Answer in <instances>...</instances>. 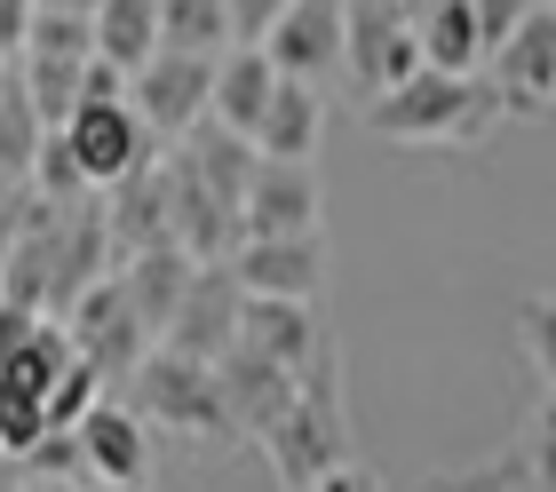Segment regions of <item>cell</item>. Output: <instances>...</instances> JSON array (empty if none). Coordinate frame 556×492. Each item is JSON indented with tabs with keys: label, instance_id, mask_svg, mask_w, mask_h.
Returning a JSON list of instances; mask_svg holds the SVG:
<instances>
[{
	"label": "cell",
	"instance_id": "cell-27",
	"mask_svg": "<svg viewBox=\"0 0 556 492\" xmlns=\"http://www.w3.org/2000/svg\"><path fill=\"white\" fill-rule=\"evenodd\" d=\"M278 9H287V0H231V24H239V40H263L270 24H278Z\"/></svg>",
	"mask_w": 556,
	"mask_h": 492
},
{
	"label": "cell",
	"instance_id": "cell-28",
	"mask_svg": "<svg viewBox=\"0 0 556 492\" xmlns=\"http://www.w3.org/2000/svg\"><path fill=\"white\" fill-rule=\"evenodd\" d=\"M24 33H33V0H0V56H16Z\"/></svg>",
	"mask_w": 556,
	"mask_h": 492
},
{
	"label": "cell",
	"instance_id": "cell-22",
	"mask_svg": "<svg viewBox=\"0 0 556 492\" xmlns=\"http://www.w3.org/2000/svg\"><path fill=\"white\" fill-rule=\"evenodd\" d=\"M40 136H48V119L33 112V96L9 80V88H0V184H33Z\"/></svg>",
	"mask_w": 556,
	"mask_h": 492
},
{
	"label": "cell",
	"instance_id": "cell-17",
	"mask_svg": "<svg viewBox=\"0 0 556 492\" xmlns=\"http://www.w3.org/2000/svg\"><path fill=\"white\" fill-rule=\"evenodd\" d=\"M88 72H96L88 48H40V40H24V48H16V88L33 96V112H40L48 127H64V119H72V103L88 96Z\"/></svg>",
	"mask_w": 556,
	"mask_h": 492
},
{
	"label": "cell",
	"instance_id": "cell-9",
	"mask_svg": "<svg viewBox=\"0 0 556 492\" xmlns=\"http://www.w3.org/2000/svg\"><path fill=\"white\" fill-rule=\"evenodd\" d=\"M485 64H493L501 103H509V112H525V119H541L548 103H556V0H533V9H525V24L493 48Z\"/></svg>",
	"mask_w": 556,
	"mask_h": 492
},
{
	"label": "cell",
	"instance_id": "cell-6",
	"mask_svg": "<svg viewBox=\"0 0 556 492\" xmlns=\"http://www.w3.org/2000/svg\"><path fill=\"white\" fill-rule=\"evenodd\" d=\"M128 96L143 127L160 143H184L199 119H207V96H215V56H191V48H160L143 72H128Z\"/></svg>",
	"mask_w": 556,
	"mask_h": 492
},
{
	"label": "cell",
	"instance_id": "cell-19",
	"mask_svg": "<svg viewBox=\"0 0 556 492\" xmlns=\"http://www.w3.org/2000/svg\"><path fill=\"white\" fill-rule=\"evenodd\" d=\"M96 56L143 72L160 56V0H96Z\"/></svg>",
	"mask_w": 556,
	"mask_h": 492
},
{
	"label": "cell",
	"instance_id": "cell-30",
	"mask_svg": "<svg viewBox=\"0 0 556 492\" xmlns=\"http://www.w3.org/2000/svg\"><path fill=\"white\" fill-rule=\"evenodd\" d=\"M0 469H9V461H0ZM0 484H16V477H0Z\"/></svg>",
	"mask_w": 556,
	"mask_h": 492
},
{
	"label": "cell",
	"instance_id": "cell-21",
	"mask_svg": "<svg viewBox=\"0 0 556 492\" xmlns=\"http://www.w3.org/2000/svg\"><path fill=\"white\" fill-rule=\"evenodd\" d=\"M239 40L231 0H160V48H191V56H223Z\"/></svg>",
	"mask_w": 556,
	"mask_h": 492
},
{
	"label": "cell",
	"instance_id": "cell-23",
	"mask_svg": "<svg viewBox=\"0 0 556 492\" xmlns=\"http://www.w3.org/2000/svg\"><path fill=\"white\" fill-rule=\"evenodd\" d=\"M517 342L533 357V374L556 390V294H525L517 302Z\"/></svg>",
	"mask_w": 556,
	"mask_h": 492
},
{
	"label": "cell",
	"instance_id": "cell-1",
	"mask_svg": "<svg viewBox=\"0 0 556 492\" xmlns=\"http://www.w3.org/2000/svg\"><path fill=\"white\" fill-rule=\"evenodd\" d=\"M501 119H509L501 88L477 80V72H445V64H421L397 88L366 96V127L382 143H453V151H469V143H485Z\"/></svg>",
	"mask_w": 556,
	"mask_h": 492
},
{
	"label": "cell",
	"instance_id": "cell-20",
	"mask_svg": "<svg viewBox=\"0 0 556 492\" xmlns=\"http://www.w3.org/2000/svg\"><path fill=\"white\" fill-rule=\"evenodd\" d=\"M414 33H421V56L445 64V72H477L485 64V33H477L469 0H429V9H414Z\"/></svg>",
	"mask_w": 556,
	"mask_h": 492
},
{
	"label": "cell",
	"instance_id": "cell-26",
	"mask_svg": "<svg viewBox=\"0 0 556 492\" xmlns=\"http://www.w3.org/2000/svg\"><path fill=\"white\" fill-rule=\"evenodd\" d=\"M453 484H533V461H525V445H517V453H501V461H477V469H462Z\"/></svg>",
	"mask_w": 556,
	"mask_h": 492
},
{
	"label": "cell",
	"instance_id": "cell-13",
	"mask_svg": "<svg viewBox=\"0 0 556 492\" xmlns=\"http://www.w3.org/2000/svg\"><path fill=\"white\" fill-rule=\"evenodd\" d=\"M80 445H88V469L96 484H151V437H143V413L128 398H96L80 413Z\"/></svg>",
	"mask_w": 556,
	"mask_h": 492
},
{
	"label": "cell",
	"instance_id": "cell-8",
	"mask_svg": "<svg viewBox=\"0 0 556 492\" xmlns=\"http://www.w3.org/2000/svg\"><path fill=\"white\" fill-rule=\"evenodd\" d=\"M326 223V191L311 160H255V184L239 199V239H294Z\"/></svg>",
	"mask_w": 556,
	"mask_h": 492
},
{
	"label": "cell",
	"instance_id": "cell-25",
	"mask_svg": "<svg viewBox=\"0 0 556 492\" xmlns=\"http://www.w3.org/2000/svg\"><path fill=\"white\" fill-rule=\"evenodd\" d=\"M469 9H477V33H485V56H493V48L525 24V9H533V0H469Z\"/></svg>",
	"mask_w": 556,
	"mask_h": 492
},
{
	"label": "cell",
	"instance_id": "cell-10",
	"mask_svg": "<svg viewBox=\"0 0 556 492\" xmlns=\"http://www.w3.org/2000/svg\"><path fill=\"white\" fill-rule=\"evenodd\" d=\"M239 310H247L239 270H231V263H199L191 294L175 302V318H167V333H160V342L191 350V357H223V350L239 342Z\"/></svg>",
	"mask_w": 556,
	"mask_h": 492
},
{
	"label": "cell",
	"instance_id": "cell-3",
	"mask_svg": "<svg viewBox=\"0 0 556 492\" xmlns=\"http://www.w3.org/2000/svg\"><path fill=\"white\" fill-rule=\"evenodd\" d=\"M263 453H270L278 484H326V477L350 461V421H342L334 350H318L311 366H302V390H294V405L263 429Z\"/></svg>",
	"mask_w": 556,
	"mask_h": 492
},
{
	"label": "cell",
	"instance_id": "cell-18",
	"mask_svg": "<svg viewBox=\"0 0 556 492\" xmlns=\"http://www.w3.org/2000/svg\"><path fill=\"white\" fill-rule=\"evenodd\" d=\"M318 136H326V103H318V80H278L270 112L255 119V151L263 160H318Z\"/></svg>",
	"mask_w": 556,
	"mask_h": 492
},
{
	"label": "cell",
	"instance_id": "cell-16",
	"mask_svg": "<svg viewBox=\"0 0 556 492\" xmlns=\"http://www.w3.org/2000/svg\"><path fill=\"white\" fill-rule=\"evenodd\" d=\"M119 287H128V302H136V318L151 326V342L167 333V318H175V302L191 294V278H199V254L191 247H143V254H119Z\"/></svg>",
	"mask_w": 556,
	"mask_h": 492
},
{
	"label": "cell",
	"instance_id": "cell-15",
	"mask_svg": "<svg viewBox=\"0 0 556 492\" xmlns=\"http://www.w3.org/2000/svg\"><path fill=\"white\" fill-rule=\"evenodd\" d=\"M278 80H287V72L270 64V48H263V40H231V48L215 56V96H207V119L239 127V136H255V119L270 112Z\"/></svg>",
	"mask_w": 556,
	"mask_h": 492
},
{
	"label": "cell",
	"instance_id": "cell-14",
	"mask_svg": "<svg viewBox=\"0 0 556 492\" xmlns=\"http://www.w3.org/2000/svg\"><path fill=\"white\" fill-rule=\"evenodd\" d=\"M239 350L278 357V366H311V357L326 350V326H318V310L294 302V294H247V310H239Z\"/></svg>",
	"mask_w": 556,
	"mask_h": 492
},
{
	"label": "cell",
	"instance_id": "cell-31",
	"mask_svg": "<svg viewBox=\"0 0 556 492\" xmlns=\"http://www.w3.org/2000/svg\"><path fill=\"white\" fill-rule=\"evenodd\" d=\"M406 9H429V0H406Z\"/></svg>",
	"mask_w": 556,
	"mask_h": 492
},
{
	"label": "cell",
	"instance_id": "cell-4",
	"mask_svg": "<svg viewBox=\"0 0 556 492\" xmlns=\"http://www.w3.org/2000/svg\"><path fill=\"white\" fill-rule=\"evenodd\" d=\"M128 405L160 429H191V437H231V398H223L215 357H191L175 342H151L143 366L128 374Z\"/></svg>",
	"mask_w": 556,
	"mask_h": 492
},
{
	"label": "cell",
	"instance_id": "cell-5",
	"mask_svg": "<svg viewBox=\"0 0 556 492\" xmlns=\"http://www.w3.org/2000/svg\"><path fill=\"white\" fill-rule=\"evenodd\" d=\"M421 33H414V9L406 0H350V24H342V72L358 80L366 96L397 88L406 72H421Z\"/></svg>",
	"mask_w": 556,
	"mask_h": 492
},
{
	"label": "cell",
	"instance_id": "cell-11",
	"mask_svg": "<svg viewBox=\"0 0 556 492\" xmlns=\"http://www.w3.org/2000/svg\"><path fill=\"white\" fill-rule=\"evenodd\" d=\"M342 24H350V0H287L278 24L263 33V48L294 80H326V72L342 64Z\"/></svg>",
	"mask_w": 556,
	"mask_h": 492
},
{
	"label": "cell",
	"instance_id": "cell-12",
	"mask_svg": "<svg viewBox=\"0 0 556 492\" xmlns=\"http://www.w3.org/2000/svg\"><path fill=\"white\" fill-rule=\"evenodd\" d=\"M223 263L239 270L247 294H294V302H318V287H326V247H318V230H294V239H239Z\"/></svg>",
	"mask_w": 556,
	"mask_h": 492
},
{
	"label": "cell",
	"instance_id": "cell-24",
	"mask_svg": "<svg viewBox=\"0 0 556 492\" xmlns=\"http://www.w3.org/2000/svg\"><path fill=\"white\" fill-rule=\"evenodd\" d=\"M525 461H533V484H548V492H556V390H548V405L533 413V437H525Z\"/></svg>",
	"mask_w": 556,
	"mask_h": 492
},
{
	"label": "cell",
	"instance_id": "cell-29",
	"mask_svg": "<svg viewBox=\"0 0 556 492\" xmlns=\"http://www.w3.org/2000/svg\"><path fill=\"white\" fill-rule=\"evenodd\" d=\"M33 9H72V16H96V0H33Z\"/></svg>",
	"mask_w": 556,
	"mask_h": 492
},
{
	"label": "cell",
	"instance_id": "cell-2",
	"mask_svg": "<svg viewBox=\"0 0 556 492\" xmlns=\"http://www.w3.org/2000/svg\"><path fill=\"white\" fill-rule=\"evenodd\" d=\"M56 136L72 143V160H80L88 191L128 184V175L151 160V151H160V136L143 127L136 96H128V72H119V64H104V56H96V72H88V96L72 103V119L56 127Z\"/></svg>",
	"mask_w": 556,
	"mask_h": 492
},
{
	"label": "cell",
	"instance_id": "cell-7",
	"mask_svg": "<svg viewBox=\"0 0 556 492\" xmlns=\"http://www.w3.org/2000/svg\"><path fill=\"white\" fill-rule=\"evenodd\" d=\"M64 326H72V342H80V357H96L104 366V381H128L143 366V350H151V326L136 318V302L128 287H119V270H104L96 287L64 310Z\"/></svg>",
	"mask_w": 556,
	"mask_h": 492
}]
</instances>
